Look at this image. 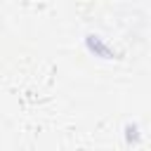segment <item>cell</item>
<instances>
[{"label":"cell","instance_id":"obj_1","mask_svg":"<svg viewBox=\"0 0 151 151\" xmlns=\"http://www.w3.org/2000/svg\"><path fill=\"white\" fill-rule=\"evenodd\" d=\"M83 45H85V50L92 54V57H97V59H116L118 57V52H116V47L104 38V35H99V33H87L85 38H83Z\"/></svg>","mask_w":151,"mask_h":151},{"label":"cell","instance_id":"obj_2","mask_svg":"<svg viewBox=\"0 0 151 151\" xmlns=\"http://www.w3.org/2000/svg\"><path fill=\"white\" fill-rule=\"evenodd\" d=\"M123 137H125V142H127V144H137V142H139V137H142L139 125H137V123H127V125L123 127Z\"/></svg>","mask_w":151,"mask_h":151}]
</instances>
